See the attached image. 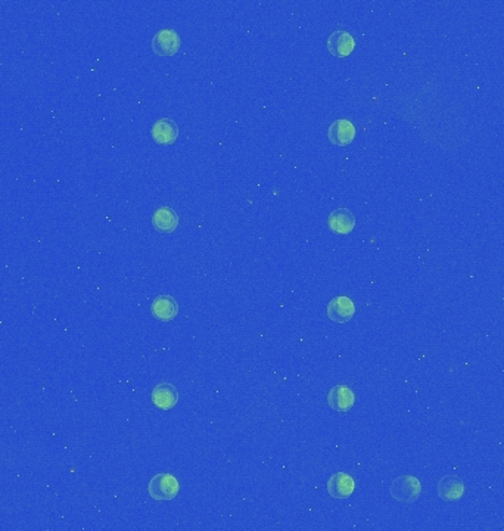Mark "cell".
Listing matches in <instances>:
<instances>
[{
  "instance_id": "obj_1",
  "label": "cell",
  "mask_w": 504,
  "mask_h": 531,
  "mask_svg": "<svg viewBox=\"0 0 504 531\" xmlns=\"http://www.w3.org/2000/svg\"><path fill=\"white\" fill-rule=\"evenodd\" d=\"M390 495L399 503L410 504L422 495V483L418 477L402 475L397 477L390 486Z\"/></svg>"
},
{
  "instance_id": "obj_2",
  "label": "cell",
  "mask_w": 504,
  "mask_h": 531,
  "mask_svg": "<svg viewBox=\"0 0 504 531\" xmlns=\"http://www.w3.org/2000/svg\"><path fill=\"white\" fill-rule=\"evenodd\" d=\"M177 478L168 472H161L153 475L148 484L149 496L157 502H170L178 495Z\"/></svg>"
},
{
  "instance_id": "obj_3",
  "label": "cell",
  "mask_w": 504,
  "mask_h": 531,
  "mask_svg": "<svg viewBox=\"0 0 504 531\" xmlns=\"http://www.w3.org/2000/svg\"><path fill=\"white\" fill-rule=\"evenodd\" d=\"M151 45L153 54H157L158 57H173L178 52L182 40H180V36L174 30L164 29L152 37Z\"/></svg>"
},
{
  "instance_id": "obj_4",
  "label": "cell",
  "mask_w": 504,
  "mask_h": 531,
  "mask_svg": "<svg viewBox=\"0 0 504 531\" xmlns=\"http://www.w3.org/2000/svg\"><path fill=\"white\" fill-rule=\"evenodd\" d=\"M326 313L332 322L339 323V325H344V323L350 322L354 317L356 306H354V303L350 297L338 295L329 301Z\"/></svg>"
},
{
  "instance_id": "obj_5",
  "label": "cell",
  "mask_w": 504,
  "mask_h": 531,
  "mask_svg": "<svg viewBox=\"0 0 504 531\" xmlns=\"http://www.w3.org/2000/svg\"><path fill=\"white\" fill-rule=\"evenodd\" d=\"M328 226L336 235H348L354 230L356 217L350 209L342 207V209H336L329 214Z\"/></svg>"
},
{
  "instance_id": "obj_6",
  "label": "cell",
  "mask_w": 504,
  "mask_h": 531,
  "mask_svg": "<svg viewBox=\"0 0 504 531\" xmlns=\"http://www.w3.org/2000/svg\"><path fill=\"white\" fill-rule=\"evenodd\" d=\"M356 490L354 478L346 472H336L328 481V491L333 499H348L351 498Z\"/></svg>"
},
{
  "instance_id": "obj_7",
  "label": "cell",
  "mask_w": 504,
  "mask_h": 531,
  "mask_svg": "<svg viewBox=\"0 0 504 531\" xmlns=\"http://www.w3.org/2000/svg\"><path fill=\"white\" fill-rule=\"evenodd\" d=\"M328 137L336 147H346L350 145L356 137V127L350 120H335L329 127Z\"/></svg>"
},
{
  "instance_id": "obj_8",
  "label": "cell",
  "mask_w": 504,
  "mask_h": 531,
  "mask_svg": "<svg viewBox=\"0 0 504 531\" xmlns=\"http://www.w3.org/2000/svg\"><path fill=\"white\" fill-rule=\"evenodd\" d=\"M151 136L155 144L171 145L178 136V127L173 119H160L151 128Z\"/></svg>"
},
{
  "instance_id": "obj_9",
  "label": "cell",
  "mask_w": 504,
  "mask_h": 531,
  "mask_svg": "<svg viewBox=\"0 0 504 531\" xmlns=\"http://www.w3.org/2000/svg\"><path fill=\"white\" fill-rule=\"evenodd\" d=\"M178 401L177 388L170 382H161L152 390V403L161 410L173 409Z\"/></svg>"
},
{
  "instance_id": "obj_10",
  "label": "cell",
  "mask_w": 504,
  "mask_h": 531,
  "mask_svg": "<svg viewBox=\"0 0 504 531\" xmlns=\"http://www.w3.org/2000/svg\"><path fill=\"white\" fill-rule=\"evenodd\" d=\"M354 47H356V40L348 31H344V30L335 31L328 38V49L336 58H345L348 55H351Z\"/></svg>"
},
{
  "instance_id": "obj_11",
  "label": "cell",
  "mask_w": 504,
  "mask_h": 531,
  "mask_svg": "<svg viewBox=\"0 0 504 531\" xmlns=\"http://www.w3.org/2000/svg\"><path fill=\"white\" fill-rule=\"evenodd\" d=\"M328 403L336 412H348L356 403V394L348 385H336L328 394Z\"/></svg>"
},
{
  "instance_id": "obj_12",
  "label": "cell",
  "mask_w": 504,
  "mask_h": 531,
  "mask_svg": "<svg viewBox=\"0 0 504 531\" xmlns=\"http://www.w3.org/2000/svg\"><path fill=\"white\" fill-rule=\"evenodd\" d=\"M464 483L456 475H445L438 481L436 493L445 502H456L464 495Z\"/></svg>"
},
{
  "instance_id": "obj_13",
  "label": "cell",
  "mask_w": 504,
  "mask_h": 531,
  "mask_svg": "<svg viewBox=\"0 0 504 531\" xmlns=\"http://www.w3.org/2000/svg\"><path fill=\"white\" fill-rule=\"evenodd\" d=\"M151 312L155 319L161 322H171L178 313V304L171 295H158L152 301Z\"/></svg>"
},
{
  "instance_id": "obj_14",
  "label": "cell",
  "mask_w": 504,
  "mask_h": 531,
  "mask_svg": "<svg viewBox=\"0 0 504 531\" xmlns=\"http://www.w3.org/2000/svg\"><path fill=\"white\" fill-rule=\"evenodd\" d=\"M152 225L161 233H173L178 226V216L171 207H160L152 214Z\"/></svg>"
}]
</instances>
